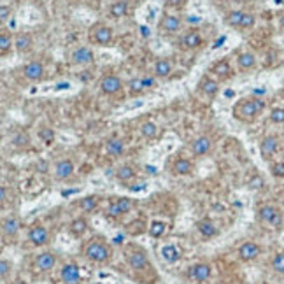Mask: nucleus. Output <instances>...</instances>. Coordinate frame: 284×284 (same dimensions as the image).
I'll use <instances>...</instances> for the list:
<instances>
[{
	"mask_svg": "<svg viewBox=\"0 0 284 284\" xmlns=\"http://www.w3.org/2000/svg\"><path fill=\"white\" fill-rule=\"evenodd\" d=\"M265 111V102L262 98L249 97V98H240L239 102L233 105V118L242 123H251L260 116Z\"/></svg>",
	"mask_w": 284,
	"mask_h": 284,
	"instance_id": "obj_1",
	"label": "nucleus"
},
{
	"mask_svg": "<svg viewBox=\"0 0 284 284\" xmlns=\"http://www.w3.org/2000/svg\"><path fill=\"white\" fill-rule=\"evenodd\" d=\"M83 256L88 262L93 263H107L113 258V247L100 239H91L90 242L83 247Z\"/></svg>",
	"mask_w": 284,
	"mask_h": 284,
	"instance_id": "obj_2",
	"label": "nucleus"
},
{
	"mask_svg": "<svg viewBox=\"0 0 284 284\" xmlns=\"http://www.w3.org/2000/svg\"><path fill=\"white\" fill-rule=\"evenodd\" d=\"M88 41L90 44L98 46V48H107V46L113 44L114 41V32L107 23H95L90 26V32H88Z\"/></svg>",
	"mask_w": 284,
	"mask_h": 284,
	"instance_id": "obj_3",
	"label": "nucleus"
},
{
	"mask_svg": "<svg viewBox=\"0 0 284 284\" xmlns=\"http://www.w3.org/2000/svg\"><path fill=\"white\" fill-rule=\"evenodd\" d=\"M183 30V18L179 13H165L158 23V32L165 37L178 36Z\"/></svg>",
	"mask_w": 284,
	"mask_h": 284,
	"instance_id": "obj_4",
	"label": "nucleus"
},
{
	"mask_svg": "<svg viewBox=\"0 0 284 284\" xmlns=\"http://www.w3.org/2000/svg\"><path fill=\"white\" fill-rule=\"evenodd\" d=\"M203 44H205L203 42V36L198 28L186 30L184 33H181V37L178 41L179 49H183V51H197V49L203 48Z\"/></svg>",
	"mask_w": 284,
	"mask_h": 284,
	"instance_id": "obj_5",
	"label": "nucleus"
},
{
	"mask_svg": "<svg viewBox=\"0 0 284 284\" xmlns=\"http://www.w3.org/2000/svg\"><path fill=\"white\" fill-rule=\"evenodd\" d=\"M98 88H100L102 95H105V97H116V95H120L123 91L125 83H123V79L118 74H105L102 76Z\"/></svg>",
	"mask_w": 284,
	"mask_h": 284,
	"instance_id": "obj_6",
	"label": "nucleus"
},
{
	"mask_svg": "<svg viewBox=\"0 0 284 284\" xmlns=\"http://www.w3.org/2000/svg\"><path fill=\"white\" fill-rule=\"evenodd\" d=\"M23 78L30 83H41L46 78V67L41 60H30L21 68Z\"/></svg>",
	"mask_w": 284,
	"mask_h": 284,
	"instance_id": "obj_7",
	"label": "nucleus"
},
{
	"mask_svg": "<svg viewBox=\"0 0 284 284\" xmlns=\"http://www.w3.org/2000/svg\"><path fill=\"white\" fill-rule=\"evenodd\" d=\"M212 146L214 142L210 139L209 135H205V133H202V135L195 137L193 140H191V155L195 156V158H203V156L210 155V151H212Z\"/></svg>",
	"mask_w": 284,
	"mask_h": 284,
	"instance_id": "obj_8",
	"label": "nucleus"
},
{
	"mask_svg": "<svg viewBox=\"0 0 284 284\" xmlns=\"http://www.w3.org/2000/svg\"><path fill=\"white\" fill-rule=\"evenodd\" d=\"M209 74L214 76V78H216L220 83H223V81H228V79L233 78V68H232V65H230L228 60L221 58V60L214 61V63L210 65Z\"/></svg>",
	"mask_w": 284,
	"mask_h": 284,
	"instance_id": "obj_9",
	"label": "nucleus"
},
{
	"mask_svg": "<svg viewBox=\"0 0 284 284\" xmlns=\"http://www.w3.org/2000/svg\"><path fill=\"white\" fill-rule=\"evenodd\" d=\"M220 81H218L214 76L210 74H205L200 78V81L197 84V90L200 91L205 98H214L218 93H220Z\"/></svg>",
	"mask_w": 284,
	"mask_h": 284,
	"instance_id": "obj_10",
	"label": "nucleus"
},
{
	"mask_svg": "<svg viewBox=\"0 0 284 284\" xmlns=\"http://www.w3.org/2000/svg\"><path fill=\"white\" fill-rule=\"evenodd\" d=\"M133 207V200L128 197H121V198H116L114 202H111V205L105 209V214L109 218H120V216H125L126 212H130Z\"/></svg>",
	"mask_w": 284,
	"mask_h": 284,
	"instance_id": "obj_11",
	"label": "nucleus"
},
{
	"mask_svg": "<svg viewBox=\"0 0 284 284\" xmlns=\"http://www.w3.org/2000/svg\"><path fill=\"white\" fill-rule=\"evenodd\" d=\"M70 61L74 65H79V67L91 65L95 61V51L90 46H79L70 53Z\"/></svg>",
	"mask_w": 284,
	"mask_h": 284,
	"instance_id": "obj_12",
	"label": "nucleus"
},
{
	"mask_svg": "<svg viewBox=\"0 0 284 284\" xmlns=\"http://www.w3.org/2000/svg\"><path fill=\"white\" fill-rule=\"evenodd\" d=\"M74 170L76 165L70 158H61L53 167V174H55V179H58V181H68L74 175Z\"/></svg>",
	"mask_w": 284,
	"mask_h": 284,
	"instance_id": "obj_13",
	"label": "nucleus"
},
{
	"mask_svg": "<svg viewBox=\"0 0 284 284\" xmlns=\"http://www.w3.org/2000/svg\"><path fill=\"white\" fill-rule=\"evenodd\" d=\"M28 240L32 245H36V247H42V245L49 244V240H51V235H49L48 228L42 225H33L32 228L28 230Z\"/></svg>",
	"mask_w": 284,
	"mask_h": 284,
	"instance_id": "obj_14",
	"label": "nucleus"
},
{
	"mask_svg": "<svg viewBox=\"0 0 284 284\" xmlns=\"http://www.w3.org/2000/svg\"><path fill=\"white\" fill-rule=\"evenodd\" d=\"M60 279L63 284H79L81 282V268L76 263H65L60 270Z\"/></svg>",
	"mask_w": 284,
	"mask_h": 284,
	"instance_id": "obj_15",
	"label": "nucleus"
},
{
	"mask_svg": "<svg viewBox=\"0 0 284 284\" xmlns=\"http://www.w3.org/2000/svg\"><path fill=\"white\" fill-rule=\"evenodd\" d=\"M126 263L130 265L132 270H146L148 268V258H146V253L140 249H130L126 251Z\"/></svg>",
	"mask_w": 284,
	"mask_h": 284,
	"instance_id": "obj_16",
	"label": "nucleus"
},
{
	"mask_svg": "<svg viewBox=\"0 0 284 284\" xmlns=\"http://www.w3.org/2000/svg\"><path fill=\"white\" fill-rule=\"evenodd\" d=\"M174 72V63H172L170 58H158L155 60V63H153V72L151 74L155 76L156 79H167L170 78V74Z\"/></svg>",
	"mask_w": 284,
	"mask_h": 284,
	"instance_id": "obj_17",
	"label": "nucleus"
},
{
	"mask_svg": "<svg viewBox=\"0 0 284 284\" xmlns=\"http://www.w3.org/2000/svg\"><path fill=\"white\" fill-rule=\"evenodd\" d=\"M279 137L277 135H265L262 140H260V155L263 156L265 160H268L270 156H274L279 149Z\"/></svg>",
	"mask_w": 284,
	"mask_h": 284,
	"instance_id": "obj_18",
	"label": "nucleus"
},
{
	"mask_svg": "<svg viewBox=\"0 0 284 284\" xmlns=\"http://www.w3.org/2000/svg\"><path fill=\"white\" fill-rule=\"evenodd\" d=\"M260 255H262V247L256 242H253V240H247V242L240 244L239 258L242 260V262H253V260H256Z\"/></svg>",
	"mask_w": 284,
	"mask_h": 284,
	"instance_id": "obj_19",
	"label": "nucleus"
},
{
	"mask_svg": "<svg viewBox=\"0 0 284 284\" xmlns=\"http://www.w3.org/2000/svg\"><path fill=\"white\" fill-rule=\"evenodd\" d=\"M56 262H58V258H56L55 253L44 251L36 258V268L39 272H51L56 267Z\"/></svg>",
	"mask_w": 284,
	"mask_h": 284,
	"instance_id": "obj_20",
	"label": "nucleus"
},
{
	"mask_svg": "<svg viewBox=\"0 0 284 284\" xmlns=\"http://www.w3.org/2000/svg\"><path fill=\"white\" fill-rule=\"evenodd\" d=\"M14 49L20 55H26L33 49V37L28 32H20L14 36Z\"/></svg>",
	"mask_w": 284,
	"mask_h": 284,
	"instance_id": "obj_21",
	"label": "nucleus"
},
{
	"mask_svg": "<svg viewBox=\"0 0 284 284\" xmlns=\"http://www.w3.org/2000/svg\"><path fill=\"white\" fill-rule=\"evenodd\" d=\"M210 272H212V268H210L209 263H195V265H191V267H190L188 275H190L193 281L203 282V281H207V279L210 277Z\"/></svg>",
	"mask_w": 284,
	"mask_h": 284,
	"instance_id": "obj_22",
	"label": "nucleus"
},
{
	"mask_svg": "<svg viewBox=\"0 0 284 284\" xmlns=\"http://www.w3.org/2000/svg\"><path fill=\"white\" fill-rule=\"evenodd\" d=\"M130 13V2L128 0H114L109 6V16L113 20H121V18H126Z\"/></svg>",
	"mask_w": 284,
	"mask_h": 284,
	"instance_id": "obj_23",
	"label": "nucleus"
},
{
	"mask_svg": "<svg viewBox=\"0 0 284 284\" xmlns=\"http://www.w3.org/2000/svg\"><path fill=\"white\" fill-rule=\"evenodd\" d=\"M105 153L113 158H120L125 155V140L120 137H109L105 140Z\"/></svg>",
	"mask_w": 284,
	"mask_h": 284,
	"instance_id": "obj_24",
	"label": "nucleus"
},
{
	"mask_svg": "<svg viewBox=\"0 0 284 284\" xmlns=\"http://www.w3.org/2000/svg\"><path fill=\"white\" fill-rule=\"evenodd\" d=\"M13 49H14V36L6 26H0V56H7Z\"/></svg>",
	"mask_w": 284,
	"mask_h": 284,
	"instance_id": "obj_25",
	"label": "nucleus"
},
{
	"mask_svg": "<svg viewBox=\"0 0 284 284\" xmlns=\"http://www.w3.org/2000/svg\"><path fill=\"white\" fill-rule=\"evenodd\" d=\"M21 223L16 216H9L2 220V233L4 237H16L20 233Z\"/></svg>",
	"mask_w": 284,
	"mask_h": 284,
	"instance_id": "obj_26",
	"label": "nucleus"
},
{
	"mask_svg": "<svg viewBox=\"0 0 284 284\" xmlns=\"http://www.w3.org/2000/svg\"><path fill=\"white\" fill-rule=\"evenodd\" d=\"M237 67L242 72H249L256 67V56L251 51H242L237 55Z\"/></svg>",
	"mask_w": 284,
	"mask_h": 284,
	"instance_id": "obj_27",
	"label": "nucleus"
},
{
	"mask_svg": "<svg viewBox=\"0 0 284 284\" xmlns=\"http://www.w3.org/2000/svg\"><path fill=\"white\" fill-rule=\"evenodd\" d=\"M193 170H195L193 163L188 158L179 156V158H175L174 162H172V172H174L175 175H190Z\"/></svg>",
	"mask_w": 284,
	"mask_h": 284,
	"instance_id": "obj_28",
	"label": "nucleus"
},
{
	"mask_svg": "<svg viewBox=\"0 0 284 284\" xmlns=\"http://www.w3.org/2000/svg\"><path fill=\"white\" fill-rule=\"evenodd\" d=\"M279 212H281V210H279L275 205H270V203L262 205L258 209V221H262V223H265V225H270L272 220H274Z\"/></svg>",
	"mask_w": 284,
	"mask_h": 284,
	"instance_id": "obj_29",
	"label": "nucleus"
},
{
	"mask_svg": "<svg viewBox=\"0 0 284 284\" xmlns=\"http://www.w3.org/2000/svg\"><path fill=\"white\" fill-rule=\"evenodd\" d=\"M139 132H140V135L144 137L146 140H155L156 137H158V133H160V128H158V125H156L155 121H144L139 126Z\"/></svg>",
	"mask_w": 284,
	"mask_h": 284,
	"instance_id": "obj_30",
	"label": "nucleus"
},
{
	"mask_svg": "<svg viewBox=\"0 0 284 284\" xmlns=\"http://www.w3.org/2000/svg\"><path fill=\"white\" fill-rule=\"evenodd\" d=\"M160 253H162V258L167 263H175V262H179V258H181V251H179V249L175 247L174 244L163 245Z\"/></svg>",
	"mask_w": 284,
	"mask_h": 284,
	"instance_id": "obj_31",
	"label": "nucleus"
},
{
	"mask_svg": "<svg viewBox=\"0 0 284 284\" xmlns=\"http://www.w3.org/2000/svg\"><path fill=\"white\" fill-rule=\"evenodd\" d=\"M86 230H88V221L84 220V218H76V220H72L70 225H68V232H70L74 237L84 235Z\"/></svg>",
	"mask_w": 284,
	"mask_h": 284,
	"instance_id": "obj_32",
	"label": "nucleus"
},
{
	"mask_svg": "<svg viewBox=\"0 0 284 284\" xmlns=\"http://www.w3.org/2000/svg\"><path fill=\"white\" fill-rule=\"evenodd\" d=\"M197 228H198V232L202 233L205 239H210V237H214L218 233V226L212 223L210 220H202V221H198L197 223Z\"/></svg>",
	"mask_w": 284,
	"mask_h": 284,
	"instance_id": "obj_33",
	"label": "nucleus"
},
{
	"mask_svg": "<svg viewBox=\"0 0 284 284\" xmlns=\"http://www.w3.org/2000/svg\"><path fill=\"white\" fill-rule=\"evenodd\" d=\"M242 18H244V11L233 9V11H230V13H226L225 23H226L228 26H232V28H240V23H242Z\"/></svg>",
	"mask_w": 284,
	"mask_h": 284,
	"instance_id": "obj_34",
	"label": "nucleus"
},
{
	"mask_svg": "<svg viewBox=\"0 0 284 284\" xmlns=\"http://www.w3.org/2000/svg\"><path fill=\"white\" fill-rule=\"evenodd\" d=\"M116 179L121 183H126L130 181V179H133V175H135V168L132 167V165H121V167L116 168Z\"/></svg>",
	"mask_w": 284,
	"mask_h": 284,
	"instance_id": "obj_35",
	"label": "nucleus"
},
{
	"mask_svg": "<svg viewBox=\"0 0 284 284\" xmlns=\"http://www.w3.org/2000/svg\"><path fill=\"white\" fill-rule=\"evenodd\" d=\"M126 88H128V93L132 95V97H139V95H142L144 91H148L144 88V84H142V79L140 78L130 79V81L126 83Z\"/></svg>",
	"mask_w": 284,
	"mask_h": 284,
	"instance_id": "obj_36",
	"label": "nucleus"
},
{
	"mask_svg": "<svg viewBox=\"0 0 284 284\" xmlns=\"http://www.w3.org/2000/svg\"><path fill=\"white\" fill-rule=\"evenodd\" d=\"M37 137L44 142V144H53L56 140V132L51 128V126H41L39 132H37Z\"/></svg>",
	"mask_w": 284,
	"mask_h": 284,
	"instance_id": "obj_37",
	"label": "nucleus"
},
{
	"mask_svg": "<svg viewBox=\"0 0 284 284\" xmlns=\"http://www.w3.org/2000/svg\"><path fill=\"white\" fill-rule=\"evenodd\" d=\"M98 200H100V198H98L97 195H88V197L81 198L79 207H81L84 212H93V210L97 209V205H98Z\"/></svg>",
	"mask_w": 284,
	"mask_h": 284,
	"instance_id": "obj_38",
	"label": "nucleus"
},
{
	"mask_svg": "<svg viewBox=\"0 0 284 284\" xmlns=\"http://www.w3.org/2000/svg\"><path fill=\"white\" fill-rule=\"evenodd\" d=\"M148 232L153 239H160V237H163L165 232H167V223H165V221H153V223L149 225Z\"/></svg>",
	"mask_w": 284,
	"mask_h": 284,
	"instance_id": "obj_39",
	"label": "nucleus"
},
{
	"mask_svg": "<svg viewBox=\"0 0 284 284\" xmlns=\"http://www.w3.org/2000/svg\"><path fill=\"white\" fill-rule=\"evenodd\" d=\"M270 121L275 123V125H281L284 123V107H274V109L270 111Z\"/></svg>",
	"mask_w": 284,
	"mask_h": 284,
	"instance_id": "obj_40",
	"label": "nucleus"
},
{
	"mask_svg": "<svg viewBox=\"0 0 284 284\" xmlns=\"http://www.w3.org/2000/svg\"><path fill=\"white\" fill-rule=\"evenodd\" d=\"M272 268H274L277 274L284 275V253H279V255L274 256V260H272Z\"/></svg>",
	"mask_w": 284,
	"mask_h": 284,
	"instance_id": "obj_41",
	"label": "nucleus"
},
{
	"mask_svg": "<svg viewBox=\"0 0 284 284\" xmlns=\"http://www.w3.org/2000/svg\"><path fill=\"white\" fill-rule=\"evenodd\" d=\"M256 23V16L253 13H244V18H242V23H240V30H249L253 28Z\"/></svg>",
	"mask_w": 284,
	"mask_h": 284,
	"instance_id": "obj_42",
	"label": "nucleus"
},
{
	"mask_svg": "<svg viewBox=\"0 0 284 284\" xmlns=\"http://www.w3.org/2000/svg\"><path fill=\"white\" fill-rule=\"evenodd\" d=\"M11 14H13V9L7 4H2L0 6V23H2V26H6V21L11 18Z\"/></svg>",
	"mask_w": 284,
	"mask_h": 284,
	"instance_id": "obj_43",
	"label": "nucleus"
},
{
	"mask_svg": "<svg viewBox=\"0 0 284 284\" xmlns=\"http://www.w3.org/2000/svg\"><path fill=\"white\" fill-rule=\"evenodd\" d=\"M28 142H30V139H28V135H26V133H18V135L13 137V144L18 146V148H26V146H28Z\"/></svg>",
	"mask_w": 284,
	"mask_h": 284,
	"instance_id": "obj_44",
	"label": "nucleus"
},
{
	"mask_svg": "<svg viewBox=\"0 0 284 284\" xmlns=\"http://www.w3.org/2000/svg\"><path fill=\"white\" fill-rule=\"evenodd\" d=\"M247 184L251 190H262V188L265 186V179L262 178V175H253Z\"/></svg>",
	"mask_w": 284,
	"mask_h": 284,
	"instance_id": "obj_45",
	"label": "nucleus"
},
{
	"mask_svg": "<svg viewBox=\"0 0 284 284\" xmlns=\"http://www.w3.org/2000/svg\"><path fill=\"white\" fill-rule=\"evenodd\" d=\"M184 2H186V0H165V7H167V9L175 11V13H179V11L184 7Z\"/></svg>",
	"mask_w": 284,
	"mask_h": 284,
	"instance_id": "obj_46",
	"label": "nucleus"
},
{
	"mask_svg": "<svg viewBox=\"0 0 284 284\" xmlns=\"http://www.w3.org/2000/svg\"><path fill=\"white\" fill-rule=\"evenodd\" d=\"M11 268H13L11 262H7V260H2V262H0V277H2V279L9 277V275H11Z\"/></svg>",
	"mask_w": 284,
	"mask_h": 284,
	"instance_id": "obj_47",
	"label": "nucleus"
},
{
	"mask_svg": "<svg viewBox=\"0 0 284 284\" xmlns=\"http://www.w3.org/2000/svg\"><path fill=\"white\" fill-rule=\"evenodd\" d=\"M142 84H144V88L146 90H151V88H155L156 86V78L155 76H142Z\"/></svg>",
	"mask_w": 284,
	"mask_h": 284,
	"instance_id": "obj_48",
	"label": "nucleus"
},
{
	"mask_svg": "<svg viewBox=\"0 0 284 284\" xmlns=\"http://www.w3.org/2000/svg\"><path fill=\"white\" fill-rule=\"evenodd\" d=\"M272 175H275V178H284V162H277L272 165Z\"/></svg>",
	"mask_w": 284,
	"mask_h": 284,
	"instance_id": "obj_49",
	"label": "nucleus"
},
{
	"mask_svg": "<svg viewBox=\"0 0 284 284\" xmlns=\"http://www.w3.org/2000/svg\"><path fill=\"white\" fill-rule=\"evenodd\" d=\"M282 221H284L282 212H279L277 216H275L274 220H272V223L268 225V226H270V228H275V230H277V228H281V226H282Z\"/></svg>",
	"mask_w": 284,
	"mask_h": 284,
	"instance_id": "obj_50",
	"label": "nucleus"
},
{
	"mask_svg": "<svg viewBox=\"0 0 284 284\" xmlns=\"http://www.w3.org/2000/svg\"><path fill=\"white\" fill-rule=\"evenodd\" d=\"M0 200H2V202H6V200H7V191H6V186L0 188Z\"/></svg>",
	"mask_w": 284,
	"mask_h": 284,
	"instance_id": "obj_51",
	"label": "nucleus"
},
{
	"mask_svg": "<svg viewBox=\"0 0 284 284\" xmlns=\"http://www.w3.org/2000/svg\"><path fill=\"white\" fill-rule=\"evenodd\" d=\"M279 25H281V28L284 30V14L281 16V20H279Z\"/></svg>",
	"mask_w": 284,
	"mask_h": 284,
	"instance_id": "obj_52",
	"label": "nucleus"
},
{
	"mask_svg": "<svg viewBox=\"0 0 284 284\" xmlns=\"http://www.w3.org/2000/svg\"><path fill=\"white\" fill-rule=\"evenodd\" d=\"M281 98L284 100V88H282V91H281Z\"/></svg>",
	"mask_w": 284,
	"mask_h": 284,
	"instance_id": "obj_53",
	"label": "nucleus"
},
{
	"mask_svg": "<svg viewBox=\"0 0 284 284\" xmlns=\"http://www.w3.org/2000/svg\"><path fill=\"white\" fill-rule=\"evenodd\" d=\"M67 2H70V4H74V2H78V0H67Z\"/></svg>",
	"mask_w": 284,
	"mask_h": 284,
	"instance_id": "obj_54",
	"label": "nucleus"
}]
</instances>
